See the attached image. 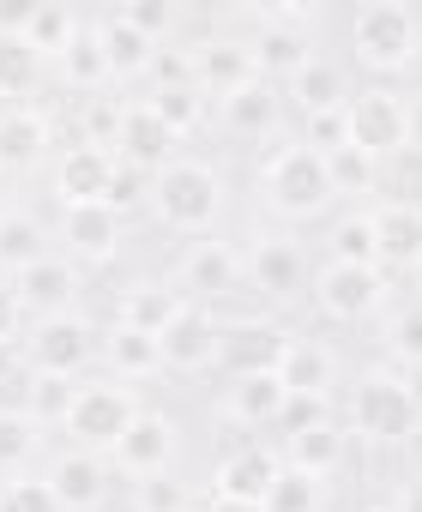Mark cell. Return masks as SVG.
Returning a JSON list of instances; mask_svg holds the SVG:
<instances>
[{
    "label": "cell",
    "instance_id": "obj_26",
    "mask_svg": "<svg viewBox=\"0 0 422 512\" xmlns=\"http://www.w3.org/2000/svg\"><path fill=\"white\" fill-rule=\"evenodd\" d=\"M91 31H97V43H103V61H109V73H115V85H121V79H145L151 61H157V49H163V43H151L145 31H133L115 7L91 13Z\"/></svg>",
    "mask_w": 422,
    "mask_h": 512
},
{
    "label": "cell",
    "instance_id": "obj_51",
    "mask_svg": "<svg viewBox=\"0 0 422 512\" xmlns=\"http://www.w3.org/2000/svg\"><path fill=\"white\" fill-rule=\"evenodd\" d=\"M404 121H410V151L422 157V85L404 91Z\"/></svg>",
    "mask_w": 422,
    "mask_h": 512
},
{
    "label": "cell",
    "instance_id": "obj_52",
    "mask_svg": "<svg viewBox=\"0 0 422 512\" xmlns=\"http://www.w3.org/2000/svg\"><path fill=\"white\" fill-rule=\"evenodd\" d=\"M392 506H398V512H422V476H416V482H404V494H398Z\"/></svg>",
    "mask_w": 422,
    "mask_h": 512
},
{
    "label": "cell",
    "instance_id": "obj_39",
    "mask_svg": "<svg viewBox=\"0 0 422 512\" xmlns=\"http://www.w3.org/2000/svg\"><path fill=\"white\" fill-rule=\"evenodd\" d=\"M85 31V19L73 13V7H55V0H43V7H37V19H31V31H25V43L55 67L61 55H67V43Z\"/></svg>",
    "mask_w": 422,
    "mask_h": 512
},
{
    "label": "cell",
    "instance_id": "obj_30",
    "mask_svg": "<svg viewBox=\"0 0 422 512\" xmlns=\"http://www.w3.org/2000/svg\"><path fill=\"white\" fill-rule=\"evenodd\" d=\"M181 308H187V296H181L175 284H163V278H145V284H127V290H121V302H115V320H121V326H133V332H151V338H163V326H169Z\"/></svg>",
    "mask_w": 422,
    "mask_h": 512
},
{
    "label": "cell",
    "instance_id": "obj_13",
    "mask_svg": "<svg viewBox=\"0 0 422 512\" xmlns=\"http://www.w3.org/2000/svg\"><path fill=\"white\" fill-rule=\"evenodd\" d=\"M187 55H193V85L211 97V109H218L230 91L260 79L248 31H199V37H187Z\"/></svg>",
    "mask_w": 422,
    "mask_h": 512
},
{
    "label": "cell",
    "instance_id": "obj_14",
    "mask_svg": "<svg viewBox=\"0 0 422 512\" xmlns=\"http://www.w3.org/2000/svg\"><path fill=\"white\" fill-rule=\"evenodd\" d=\"M43 482L55 488L61 512H103V506L115 500V464H109L103 452H85V446H61V452H49Z\"/></svg>",
    "mask_w": 422,
    "mask_h": 512
},
{
    "label": "cell",
    "instance_id": "obj_47",
    "mask_svg": "<svg viewBox=\"0 0 422 512\" xmlns=\"http://www.w3.org/2000/svg\"><path fill=\"white\" fill-rule=\"evenodd\" d=\"M332 416V398H296L290 392V404H284V434H302V428H314V422H326Z\"/></svg>",
    "mask_w": 422,
    "mask_h": 512
},
{
    "label": "cell",
    "instance_id": "obj_23",
    "mask_svg": "<svg viewBox=\"0 0 422 512\" xmlns=\"http://www.w3.org/2000/svg\"><path fill=\"white\" fill-rule=\"evenodd\" d=\"M284 85H272V79H254V85H242V91H230L224 103H218V127L230 133V139H272L278 127H284Z\"/></svg>",
    "mask_w": 422,
    "mask_h": 512
},
{
    "label": "cell",
    "instance_id": "obj_55",
    "mask_svg": "<svg viewBox=\"0 0 422 512\" xmlns=\"http://www.w3.org/2000/svg\"><path fill=\"white\" fill-rule=\"evenodd\" d=\"M368 512H398V506H368Z\"/></svg>",
    "mask_w": 422,
    "mask_h": 512
},
{
    "label": "cell",
    "instance_id": "obj_53",
    "mask_svg": "<svg viewBox=\"0 0 422 512\" xmlns=\"http://www.w3.org/2000/svg\"><path fill=\"white\" fill-rule=\"evenodd\" d=\"M398 380H404V386H410V398H416V410H422V368H404V374H398Z\"/></svg>",
    "mask_w": 422,
    "mask_h": 512
},
{
    "label": "cell",
    "instance_id": "obj_3",
    "mask_svg": "<svg viewBox=\"0 0 422 512\" xmlns=\"http://www.w3.org/2000/svg\"><path fill=\"white\" fill-rule=\"evenodd\" d=\"M254 187H260V205H266L278 223H290V229H308V223H320V217L338 205L332 175H326V157L308 151L302 139H278V145L266 151Z\"/></svg>",
    "mask_w": 422,
    "mask_h": 512
},
{
    "label": "cell",
    "instance_id": "obj_31",
    "mask_svg": "<svg viewBox=\"0 0 422 512\" xmlns=\"http://www.w3.org/2000/svg\"><path fill=\"white\" fill-rule=\"evenodd\" d=\"M278 380H284L296 398H332V392H338V356H332L320 338H290V356H284Z\"/></svg>",
    "mask_w": 422,
    "mask_h": 512
},
{
    "label": "cell",
    "instance_id": "obj_20",
    "mask_svg": "<svg viewBox=\"0 0 422 512\" xmlns=\"http://www.w3.org/2000/svg\"><path fill=\"white\" fill-rule=\"evenodd\" d=\"M55 157V121L43 103H19V109H0V169L13 175H37Z\"/></svg>",
    "mask_w": 422,
    "mask_h": 512
},
{
    "label": "cell",
    "instance_id": "obj_7",
    "mask_svg": "<svg viewBox=\"0 0 422 512\" xmlns=\"http://www.w3.org/2000/svg\"><path fill=\"white\" fill-rule=\"evenodd\" d=\"M308 302L320 308V320L332 326H362L374 320L380 308H392V278L380 266H338V260H320L314 266V284H308Z\"/></svg>",
    "mask_w": 422,
    "mask_h": 512
},
{
    "label": "cell",
    "instance_id": "obj_48",
    "mask_svg": "<svg viewBox=\"0 0 422 512\" xmlns=\"http://www.w3.org/2000/svg\"><path fill=\"white\" fill-rule=\"evenodd\" d=\"M25 326H31V314L19 308V296H13V284L0 278V344H19L25 338Z\"/></svg>",
    "mask_w": 422,
    "mask_h": 512
},
{
    "label": "cell",
    "instance_id": "obj_12",
    "mask_svg": "<svg viewBox=\"0 0 422 512\" xmlns=\"http://www.w3.org/2000/svg\"><path fill=\"white\" fill-rule=\"evenodd\" d=\"M290 326L278 314H236L224 320V338H218V368L230 380H248V374H278L284 356H290Z\"/></svg>",
    "mask_w": 422,
    "mask_h": 512
},
{
    "label": "cell",
    "instance_id": "obj_15",
    "mask_svg": "<svg viewBox=\"0 0 422 512\" xmlns=\"http://www.w3.org/2000/svg\"><path fill=\"white\" fill-rule=\"evenodd\" d=\"M55 235L67 247V260L85 272V266H109L115 253L127 247V217L115 205H61L55 211Z\"/></svg>",
    "mask_w": 422,
    "mask_h": 512
},
{
    "label": "cell",
    "instance_id": "obj_1",
    "mask_svg": "<svg viewBox=\"0 0 422 512\" xmlns=\"http://www.w3.org/2000/svg\"><path fill=\"white\" fill-rule=\"evenodd\" d=\"M362 67L368 85H392L422 67V13L398 0H374L344 19V67Z\"/></svg>",
    "mask_w": 422,
    "mask_h": 512
},
{
    "label": "cell",
    "instance_id": "obj_44",
    "mask_svg": "<svg viewBox=\"0 0 422 512\" xmlns=\"http://www.w3.org/2000/svg\"><path fill=\"white\" fill-rule=\"evenodd\" d=\"M133 31H145L151 43H175V25H181V13L169 7V0H127V7H115Z\"/></svg>",
    "mask_w": 422,
    "mask_h": 512
},
{
    "label": "cell",
    "instance_id": "obj_9",
    "mask_svg": "<svg viewBox=\"0 0 422 512\" xmlns=\"http://www.w3.org/2000/svg\"><path fill=\"white\" fill-rule=\"evenodd\" d=\"M308 284H314L308 247L290 229H272V235L248 241V296H260L266 308H290V302L308 296Z\"/></svg>",
    "mask_w": 422,
    "mask_h": 512
},
{
    "label": "cell",
    "instance_id": "obj_45",
    "mask_svg": "<svg viewBox=\"0 0 422 512\" xmlns=\"http://www.w3.org/2000/svg\"><path fill=\"white\" fill-rule=\"evenodd\" d=\"M103 205H115L121 217H127V211H139V205H151V175L115 157V169H109V193H103Z\"/></svg>",
    "mask_w": 422,
    "mask_h": 512
},
{
    "label": "cell",
    "instance_id": "obj_10",
    "mask_svg": "<svg viewBox=\"0 0 422 512\" xmlns=\"http://www.w3.org/2000/svg\"><path fill=\"white\" fill-rule=\"evenodd\" d=\"M284 470V452L266 440H242L211 464V512H260L272 482Z\"/></svg>",
    "mask_w": 422,
    "mask_h": 512
},
{
    "label": "cell",
    "instance_id": "obj_36",
    "mask_svg": "<svg viewBox=\"0 0 422 512\" xmlns=\"http://www.w3.org/2000/svg\"><path fill=\"white\" fill-rule=\"evenodd\" d=\"M326 175H332V193L338 199H374L380 181H386V163H374L356 145H338V151H326Z\"/></svg>",
    "mask_w": 422,
    "mask_h": 512
},
{
    "label": "cell",
    "instance_id": "obj_54",
    "mask_svg": "<svg viewBox=\"0 0 422 512\" xmlns=\"http://www.w3.org/2000/svg\"><path fill=\"white\" fill-rule=\"evenodd\" d=\"M410 284H416V290H422V260H416V272H410Z\"/></svg>",
    "mask_w": 422,
    "mask_h": 512
},
{
    "label": "cell",
    "instance_id": "obj_42",
    "mask_svg": "<svg viewBox=\"0 0 422 512\" xmlns=\"http://www.w3.org/2000/svg\"><path fill=\"white\" fill-rule=\"evenodd\" d=\"M133 512H199V500H193V482L163 470V476L133 482Z\"/></svg>",
    "mask_w": 422,
    "mask_h": 512
},
{
    "label": "cell",
    "instance_id": "obj_37",
    "mask_svg": "<svg viewBox=\"0 0 422 512\" xmlns=\"http://www.w3.org/2000/svg\"><path fill=\"white\" fill-rule=\"evenodd\" d=\"M326 260L338 266H380V247H374V223H368V205L344 211L326 235Z\"/></svg>",
    "mask_w": 422,
    "mask_h": 512
},
{
    "label": "cell",
    "instance_id": "obj_56",
    "mask_svg": "<svg viewBox=\"0 0 422 512\" xmlns=\"http://www.w3.org/2000/svg\"><path fill=\"white\" fill-rule=\"evenodd\" d=\"M0 187H7V169H0Z\"/></svg>",
    "mask_w": 422,
    "mask_h": 512
},
{
    "label": "cell",
    "instance_id": "obj_27",
    "mask_svg": "<svg viewBox=\"0 0 422 512\" xmlns=\"http://www.w3.org/2000/svg\"><path fill=\"white\" fill-rule=\"evenodd\" d=\"M97 356L109 362V380H121V386H145V380L163 374V344H157L151 332L121 326V320L103 326V350H97Z\"/></svg>",
    "mask_w": 422,
    "mask_h": 512
},
{
    "label": "cell",
    "instance_id": "obj_58",
    "mask_svg": "<svg viewBox=\"0 0 422 512\" xmlns=\"http://www.w3.org/2000/svg\"><path fill=\"white\" fill-rule=\"evenodd\" d=\"M205 512H211V506H205Z\"/></svg>",
    "mask_w": 422,
    "mask_h": 512
},
{
    "label": "cell",
    "instance_id": "obj_18",
    "mask_svg": "<svg viewBox=\"0 0 422 512\" xmlns=\"http://www.w3.org/2000/svg\"><path fill=\"white\" fill-rule=\"evenodd\" d=\"M218 338H224V320L211 314V308H199V302H187L169 326H163V374H181V380H193V374H205V368H218Z\"/></svg>",
    "mask_w": 422,
    "mask_h": 512
},
{
    "label": "cell",
    "instance_id": "obj_5",
    "mask_svg": "<svg viewBox=\"0 0 422 512\" xmlns=\"http://www.w3.org/2000/svg\"><path fill=\"white\" fill-rule=\"evenodd\" d=\"M145 404H139V386H121V380H79V392H73V410H67V422H61V434H67V446H85V452H115L121 446V434L133 428V416H139Z\"/></svg>",
    "mask_w": 422,
    "mask_h": 512
},
{
    "label": "cell",
    "instance_id": "obj_34",
    "mask_svg": "<svg viewBox=\"0 0 422 512\" xmlns=\"http://www.w3.org/2000/svg\"><path fill=\"white\" fill-rule=\"evenodd\" d=\"M73 392H79V380H61V374H25V386H19V410L49 434V428H61V422H67Z\"/></svg>",
    "mask_w": 422,
    "mask_h": 512
},
{
    "label": "cell",
    "instance_id": "obj_38",
    "mask_svg": "<svg viewBox=\"0 0 422 512\" xmlns=\"http://www.w3.org/2000/svg\"><path fill=\"white\" fill-rule=\"evenodd\" d=\"M380 350H386L392 374L422 368V302H404V308L386 314V326H380Z\"/></svg>",
    "mask_w": 422,
    "mask_h": 512
},
{
    "label": "cell",
    "instance_id": "obj_16",
    "mask_svg": "<svg viewBox=\"0 0 422 512\" xmlns=\"http://www.w3.org/2000/svg\"><path fill=\"white\" fill-rule=\"evenodd\" d=\"M175 452H181V422L169 410H139L133 428L121 434V446L109 452V464H115V476L145 482V476L175 470Z\"/></svg>",
    "mask_w": 422,
    "mask_h": 512
},
{
    "label": "cell",
    "instance_id": "obj_41",
    "mask_svg": "<svg viewBox=\"0 0 422 512\" xmlns=\"http://www.w3.org/2000/svg\"><path fill=\"white\" fill-rule=\"evenodd\" d=\"M37 452H43V428H37L19 404L0 410V476H19Z\"/></svg>",
    "mask_w": 422,
    "mask_h": 512
},
{
    "label": "cell",
    "instance_id": "obj_6",
    "mask_svg": "<svg viewBox=\"0 0 422 512\" xmlns=\"http://www.w3.org/2000/svg\"><path fill=\"white\" fill-rule=\"evenodd\" d=\"M169 284L187 302H199V308H218L230 296H248V247L242 241H224V235H199V241L181 247Z\"/></svg>",
    "mask_w": 422,
    "mask_h": 512
},
{
    "label": "cell",
    "instance_id": "obj_22",
    "mask_svg": "<svg viewBox=\"0 0 422 512\" xmlns=\"http://www.w3.org/2000/svg\"><path fill=\"white\" fill-rule=\"evenodd\" d=\"M368 223H374V247H380V272L392 278H410L416 260H422V205H404V199H374L368 205Z\"/></svg>",
    "mask_w": 422,
    "mask_h": 512
},
{
    "label": "cell",
    "instance_id": "obj_40",
    "mask_svg": "<svg viewBox=\"0 0 422 512\" xmlns=\"http://www.w3.org/2000/svg\"><path fill=\"white\" fill-rule=\"evenodd\" d=\"M326 488H332V482H320V476H308V470L284 464L260 512H326Z\"/></svg>",
    "mask_w": 422,
    "mask_h": 512
},
{
    "label": "cell",
    "instance_id": "obj_43",
    "mask_svg": "<svg viewBox=\"0 0 422 512\" xmlns=\"http://www.w3.org/2000/svg\"><path fill=\"white\" fill-rule=\"evenodd\" d=\"M0 512H61L55 488L43 482V470H19V476H0Z\"/></svg>",
    "mask_w": 422,
    "mask_h": 512
},
{
    "label": "cell",
    "instance_id": "obj_49",
    "mask_svg": "<svg viewBox=\"0 0 422 512\" xmlns=\"http://www.w3.org/2000/svg\"><path fill=\"white\" fill-rule=\"evenodd\" d=\"M43 0H0V37H25Z\"/></svg>",
    "mask_w": 422,
    "mask_h": 512
},
{
    "label": "cell",
    "instance_id": "obj_19",
    "mask_svg": "<svg viewBox=\"0 0 422 512\" xmlns=\"http://www.w3.org/2000/svg\"><path fill=\"white\" fill-rule=\"evenodd\" d=\"M350 97H356L350 67H344L338 55H320V49L284 79V109H290L296 121H308V115H332V109H344Z\"/></svg>",
    "mask_w": 422,
    "mask_h": 512
},
{
    "label": "cell",
    "instance_id": "obj_11",
    "mask_svg": "<svg viewBox=\"0 0 422 512\" xmlns=\"http://www.w3.org/2000/svg\"><path fill=\"white\" fill-rule=\"evenodd\" d=\"M344 121H350V145L368 151L374 163H392L410 151V121H404L398 85H356V97L344 103Z\"/></svg>",
    "mask_w": 422,
    "mask_h": 512
},
{
    "label": "cell",
    "instance_id": "obj_8",
    "mask_svg": "<svg viewBox=\"0 0 422 512\" xmlns=\"http://www.w3.org/2000/svg\"><path fill=\"white\" fill-rule=\"evenodd\" d=\"M19 350H25V368H31V374L85 380V368H91V362H97V350H103V332L73 308V314L31 320V326H25V338H19Z\"/></svg>",
    "mask_w": 422,
    "mask_h": 512
},
{
    "label": "cell",
    "instance_id": "obj_21",
    "mask_svg": "<svg viewBox=\"0 0 422 512\" xmlns=\"http://www.w3.org/2000/svg\"><path fill=\"white\" fill-rule=\"evenodd\" d=\"M7 284H13V296H19V308H25L31 320L73 314V302L85 296V272L67 260V253H49V260H37L31 272H19V278H7Z\"/></svg>",
    "mask_w": 422,
    "mask_h": 512
},
{
    "label": "cell",
    "instance_id": "obj_57",
    "mask_svg": "<svg viewBox=\"0 0 422 512\" xmlns=\"http://www.w3.org/2000/svg\"><path fill=\"white\" fill-rule=\"evenodd\" d=\"M416 302H422V290H416Z\"/></svg>",
    "mask_w": 422,
    "mask_h": 512
},
{
    "label": "cell",
    "instance_id": "obj_33",
    "mask_svg": "<svg viewBox=\"0 0 422 512\" xmlns=\"http://www.w3.org/2000/svg\"><path fill=\"white\" fill-rule=\"evenodd\" d=\"M43 85H49V61L25 37H0V97H7V109L37 103Z\"/></svg>",
    "mask_w": 422,
    "mask_h": 512
},
{
    "label": "cell",
    "instance_id": "obj_28",
    "mask_svg": "<svg viewBox=\"0 0 422 512\" xmlns=\"http://www.w3.org/2000/svg\"><path fill=\"white\" fill-rule=\"evenodd\" d=\"M284 464H296V470L332 482V476L350 464V428H344L338 416H326V422H314V428H302V434H284Z\"/></svg>",
    "mask_w": 422,
    "mask_h": 512
},
{
    "label": "cell",
    "instance_id": "obj_32",
    "mask_svg": "<svg viewBox=\"0 0 422 512\" xmlns=\"http://www.w3.org/2000/svg\"><path fill=\"white\" fill-rule=\"evenodd\" d=\"M55 73H61V85H67L79 103H91V97H103V91L115 85V73H109V61H103V43H97L91 19H85V31L67 43V55L55 61Z\"/></svg>",
    "mask_w": 422,
    "mask_h": 512
},
{
    "label": "cell",
    "instance_id": "obj_50",
    "mask_svg": "<svg viewBox=\"0 0 422 512\" xmlns=\"http://www.w3.org/2000/svg\"><path fill=\"white\" fill-rule=\"evenodd\" d=\"M25 350L19 344H0V386H25Z\"/></svg>",
    "mask_w": 422,
    "mask_h": 512
},
{
    "label": "cell",
    "instance_id": "obj_35",
    "mask_svg": "<svg viewBox=\"0 0 422 512\" xmlns=\"http://www.w3.org/2000/svg\"><path fill=\"white\" fill-rule=\"evenodd\" d=\"M145 103L163 115V127H169L175 139H193V133L211 121V97H205L199 85H163V91H145Z\"/></svg>",
    "mask_w": 422,
    "mask_h": 512
},
{
    "label": "cell",
    "instance_id": "obj_46",
    "mask_svg": "<svg viewBox=\"0 0 422 512\" xmlns=\"http://www.w3.org/2000/svg\"><path fill=\"white\" fill-rule=\"evenodd\" d=\"M145 79H151V91H163V85H193V55H187V43H163Z\"/></svg>",
    "mask_w": 422,
    "mask_h": 512
},
{
    "label": "cell",
    "instance_id": "obj_4",
    "mask_svg": "<svg viewBox=\"0 0 422 512\" xmlns=\"http://www.w3.org/2000/svg\"><path fill=\"white\" fill-rule=\"evenodd\" d=\"M344 428L368 446H410L416 428H422V410H416L410 386L392 368H368L344 392Z\"/></svg>",
    "mask_w": 422,
    "mask_h": 512
},
{
    "label": "cell",
    "instance_id": "obj_24",
    "mask_svg": "<svg viewBox=\"0 0 422 512\" xmlns=\"http://www.w3.org/2000/svg\"><path fill=\"white\" fill-rule=\"evenodd\" d=\"M109 169H115V151H103V145H85V139H73L61 157H55V205H97L103 193H109Z\"/></svg>",
    "mask_w": 422,
    "mask_h": 512
},
{
    "label": "cell",
    "instance_id": "obj_17",
    "mask_svg": "<svg viewBox=\"0 0 422 512\" xmlns=\"http://www.w3.org/2000/svg\"><path fill=\"white\" fill-rule=\"evenodd\" d=\"M109 151H115L121 163L157 175V169H169V163L181 157V139L163 127V115H157L145 97H121V115H115V139H109Z\"/></svg>",
    "mask_w": 422,
    "mask_h": 512
},
{
    "label": "cell",
    "instance_id": "obj_29",
    "mask_svg": "<svg viewBox=\"0 0 422 512\" xmlns=\"http://www.w3.org/2000/svg\"><path fill=\"white\" fill-rule=\"evenodd\" d=\"M49 223L31 205H0V278H19L37 260H49Z\"/></svg>",
    "mask_w": 422,
    "mask_h": 512
},
{
    "label": "cell",
    "instance_id": "obj_2",
    "mask_svg": "<svg viewBox=\"0 0 422 512\" xmlns=\"http://www.w3.org/2000/svg\"><path fill=\"white\" fill-rule=\"evenodd\" d=\"M145 211H151L157 229L187 235V241L218 235V223L230 211V181H224V169H211L205 157H175L169 169L151 175V205Z\"/></svg>",
    "mask_w": 422,
    "mask_h": 512
},
{
    "label": "cell",
    "instance_id": "obj_25",
    "mask_svg": "<svg viewBox=\"0 0 422 512\" xmlns=\"http://www.w3.org/2000/svg\"><path fill=\"white\" fill-rule=\"evenodd\" d=\"M284 404H290V386L278 374H248V380H230L224 386V422H236L242 434H266L284 422Z\"/></svg>",
    "mask_w": 422,
    "mask_h": 512
}]
</instances>
